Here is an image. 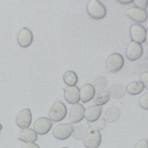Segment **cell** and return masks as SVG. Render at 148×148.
<instances>
[{"mask_svg":"<svg viewBox=\"0 0 148 148\" xmlns=\"http://www.w3.org/2000/svg\"><path fill=\"white\" fill-rule=\"evenodd\" d=\"M120 116V111L116 106H112L106 110L103 114V119L108 123L117 121Z\"/></svg>","mask_w":148,"mask_h":148,"instance_id":"obj_18","label":"cell"},{"mask_svg":"<svg viewBox=\"0 0 148 148\" xmlns=\"http://www.w3.org/2000/svg\"><path fill=\"white\" fill-rule=\"evenodd\" d=\"M88 133L87 127L83 124H79L73 128V137L76 140L84 139Z\"/></svg>","mask_w":148,"mask_h":148,"instance_id":"obj_20","label":"cell"},{"mask_svg":"<svg viewBox=\"0 0 148 148\" xmlns=\"http://www.w3.org/2000/svg\"><path fill=\"white\" fill-rule=\"evenodd\" d=\"M135 148H148V141L146 139H142L138 142Z\"/></svg>","mask_w":148,"mask_h":148,"instance_id":"obj_29","label":"cell"},{"mask_svg":"<svg viewBox=\"0 0 148 148\" xmlns=\"http://www.w3.org/2000/svg\"><path fill=\"white\" fill-rule=\"evenodd\" d=\"M107 85V80L103 76H99L93 81V87L95 91L98 92L102 91Z\"/></svg>","mask_w":148,"mask_h":148,"instance_id":"obj_24","label":"cell"},{"mask_svg":"<svg viewBox=\"0 0 148 148\" xmlns=\"http://www.w3.org/2000/svg\"><path fill=\"white\" fill-rule=\"evenodd\" d=\"M144 87V85L141 82H133L128 84L126 90L131 95H137L143 90Z\"/></svg>","mask_w":148,"mask_h":148,"instance_id":"obj_21","label":"cell"},{"mask_svg":"<svg viewBox=\"0 0 148 148\" xmlns=\"http://www.w3.org/2000/svg\"><path fill=\"white\" fill-rule=\"evenodd\" d=\"M73 126L71 124L64 123L57 125L53 130V136L58 140H65L72 134Z\"/></svg>","mask_w":148,"mask_h":148,"instance_id":"obj_4","label":"cell"},{"mask_svg":"<svg viewBox=\"0 0 148 148\" xmlns=\"http://www.w3.org/2000/svg\"><path fill=\"white\" fill-rule=\"evenodd\" d=\"M2 124L0 123V132H1V131L2 130Z\"/></svg>","mask_w":148,"mask_h":148,"instance_id":"obj_33","label":"cell"},{"mask_svg":"<svg viewBox=\"0 0 148 148\" xmlns=\"http://www.w3.org/2000/svg\"><path fill=\"white\" fill-rule=\"evenodd\" d=\"M61 148H69V147H61Z\"/></svg>","mask_w":148,"mask_h":148,"instance_id":"obj_34","label":"cell"},{"mask_svg":"<svg viewBox=\"0 0 148 148\" xmlns=\"http://www.w3.org/2000/svg\"><path fill=\"white\" fill-rule=\"evenodd\" d=\"M134 72L137 75L148 72V58L143 56L136 60L134 64Z\"/></svg>","mask_w":148,"mask_h":148,"instance_id":"obj_17","label":"cell"},{"mask_svg":"<svg viewBox=\"0 0 148 148\" xmlns=\"http://www.w3.org/2000/svg\"><path fill=\"white\" fill-rule=\"evenodd\" d=\"M101 142V135L99 132L91 131L87 134L83 140V144L86 148H97Z\"/></svg>","mask_w":148,"mask_h":148,"instance_id":"obj_13","label":"cell"},{"mask_svg":"<svg viewBox=\"0 0 148 148\" xmlns=\"http://www.w3.org/2000/svg\"><path fill=\"white\" fill-rule=\"evenodd\" d=\"M22 148H40L39 146L34 143H27L23 145Z\"/></svg>","mask_w":148,"mask_h":148,"instance_id":"obj_30","label":"cell"},{"mask_svg":"<svg viewBox=\"0 0 148 148\" xmlns=\"http://www.w3.org/2000/svg\"><path fill=\"white\" fill-rule=\"evenodd\" d=\"M64 98L71 104H75L80 100V90L76 86H68L64 90Z\"/></svg>","mask_w":148,"mask_h":148,"instance_id":"obj_12","label":"cell"},{"mask_svg":"<svg viewBox=\"0 0 148 148\" xmlns=\"http://www.w3.org/2000/svg\"><path fill=\"white\" fill-rule=\"evenodd\" d=\"M67 109L65 105L61 101H58L51 108L49 111V117L51 121L58 122L65 117Z\"/></svg>","mask_w":148,"mask_h":148,"instance_id":"obj_2","label":"cell"},{"mask_svg":"<svg viewBox=\"0 0 148 148\" xmlns=\"http://www.w3.org/2000/svg\"><path fill=\"white\" fill-rule=\"evenodd\" d=\"M32 121V114L29 108H25L18 112L16 118L17 126L21 129L28 128Z\"/></svg>","mask_w":148,"mask_h":148,"instance_id":"obj_5","label":"cell"},{"mask_svg":"<svg viewBox=\"0 0 148 148\" xmlns=\"http://www.w3.org/2000/svg\"><path fill=\"white\" fill-rule=\"evenodd\" d=\"M53 126L52 121L47 117H40L34 123V130L36 134L45 135L49 132Z\"/></svg>","mask_w":148,"mask_h":148,"instance_id":"obj_6","label":"cell"},{"mask_svg":"<svg viewBox=\"0 0 148 148\" xmlns=\"http://www.w3.org/2000/svg\"><path fill=\"white\" fill-rule=\"evenodd\" d=\"M146 29L143 26L135 24L130 27V35L132 41L138 43H142L145 41L146 39Z\"/></svg>","mask_w":148,"mask_h":148,"instance_id":"obj_7","label":"cell"},{"mask_svg":"<svg viewBox=\"0 0 148 148\" xmlns=\"http://www.w3.org/2000/svg\"><path fill=\"white\" fill-rule=\"evenodd\" d=\"M18 140L24 143H34L37 140L38 135L36 132L31 128H25L21 130L18 134Z\"/></svg>","mask_w":148,"mask_h":148,"instance_id":"obj_14","label":"cell"},{"mask_svg":"<svg viewBox=\"0 0 148 148\" xmlns=\"http://www.w3.org/2000/svg\"><path fill=\"white\" fill-rule=\"evenodd\" d=\"M95 93V90L92 85L84 84L80 90V99L83 103H86L94 98Z\"/></svg>","mask_w":148,"mask_h":148,"instance_id":"obj_16","label":"cell"},{"mask_svg":"<svg viewBox=\"0 0 148 148\" xmlns=\"http://www.w3.org/2000/svg\"><path fill=\"white\" fill-rule=\"evenodd\" d=\"M127 15L135 22L141 23L147 18V12L145 9H142L136 7H132L126 13Z\"/></svg>","mask_w":148,"mask_h":148,"instance_id":"obj_11","label":"cell"},{"mask_svg":"<svg viewBox=\"0 0 148 148\" xmlns=\"http://www.w3.org/2000/svg\"><path fill=\"white\" fill-rule=\"evenodd\" d=\"M133 2L136 8L142 9H145L148 5V0H134Z\"/></svg>","mask_w":148,"mask_h":148,"instance_id":"obj_27","label":"cell"},{"mask_svg":"<svg viewBox=\"0 0 148 148\" xmlns=\"http://www.w3.org/2000/svg\"><path fill=\"white\" fill-rule=\"evenodd\" d=\"M110 98V94L108 91H102L96 94L94 97V102L96 105L101 106L108 102Z\"/></svg>","mask_w":148,"mask_h":148,"instance_id":"obj_22","label":"cell"},{"mask_svg":"<svg viewBox=\"0 0 148 148\" xmlns=\"http://www.w3.org/2000/svg\"><path fill=\"white\" fill-rule=\"evenodd\" d=\"M141 82L143 84L144 87L148 90V72H145L141 75Z\"/></svg>","mask_w":148,"mask_h":148,"instance_id":"obj_28","label":"cell"},{"mask_svg":"<svg viewBox=\"0 0 148 148\" xmlns=\"http://www.w3.org/2000/svg\"><path fill=\"white\" fill-rule=\"evenodd\" d=\"M33 41V34L27 28L24 27L19 31L17 35L18 45L23 48L29 46Z\"/></svg>","mask_w":148,"mask_h":148,"instance_id":"obj_10","label":"cell"},{"mask_svg":"<svg viewBox=\"0 0 148 148\" xmlns=\"http://www.w3.org/2000/svg\"><path fill=\"white\" fill-rule=\"evenodd\" d=\"M85 109L84 106L79 103L73 104L70 110L69 119L71 123H77L80 122L84 117Z\"/></svg>","mask_w":148,"mask_h":148,"instance_id":"obj_9","label":"cell"},{"mask_svg":"<svg viewBox=\"0 0 148 148\" xmlns=\"http://www.w3.org/2000/svg\"><path fill=\"white\" fill-rule=\"evenodd\" d=\"M133 0H117V2L120 3H122V4H124V5H126V4H128V3H130L131 2H133Z\"/></svg>","mask_w":148,"mask_h":148,"instance_id":"obj_31","label":"cell"},{"mask_svg":"<svg viewBox=\"0 0 148 148\" xmlns=\"http://www.w3.org/2000/svg\"><path fill=\"white\" fill-rule=\"evenodd\" d=\"M146 42L148 44V29L146 31Z\"/></svg>","mask_w":148,"mask_h":148,"instance_id":"obj_32","label":"cell"},{"mask_svg":"<svg viewBox=\"0 0 148 148\" xmlns=\"http://www.w3.org/2000/svg\"><path fill=\"white\" fill-rule=\"evenodd\" d=\"M87 124L89 128L92 131L99 132L106 126V121L103 119H98V120L92 122L87 121Z\"/></svg>","mask_w":148,"mask_h":148,"instance_id":"obj_25","label":"cell"},{"mask_svg":"<svg viewBox=\"0 0 148 148\" xmlns=\"http://www.w3.org/2000/svg\"><path fill=\"white\" fill-rule=\"evenodd\" d=\"M126 88L121 83H117L112 85L108 89V92L113 98L119 99L121 98L125 94Z\"/></svg>","mask_w":148,"mask_h":148,"instance_id":"obj_19","label":"cell"},{"mask_svg":"<svg viewBox=\"0 0 148 148\" xmlns=\"http://www.w3.org/2000/svg\"><path fill=\"white\" fill-rule=\"evenodd\" d=\"M143 54L142 45L135 42L131 41L128 45L126 50V56L131 61H136L140 58Z\"/></svg>","mask_w":148,"mask_h":148,"instance_id":"obj_8","label":"cell"},{"mask_svg":"<svg viewBox=\"0 0 148 148\" xmlns=\"http://www.w3.org/2000/svg\"><path fill=\"white\" fill-rule=\"evenodd\" d=\"M124 65L123 57L119 53L112 54L108 58L106 62L107 69L110 72H116L120 70Z\"/></svg>","mask_w":148,"mask_h":148,"instance_id":"obj_3","label":"cell"},{"mask_svg":"<svg viewBox=\"0 0 148 148\" xmlns=\"http://www.w3.org/2000/svg\"><path fill=\"white\" fill-rule=\"evenodd\" d=\"M102 108L98 105H92L87 108L84 112V117L87 121L92 122L98 120L102 113Z\"/></svg>","mask_w":148,"mask_h":148,"instance_id":"obj_15","label":"cell"},{"mask_svg":"<svg viewBox=\"0 0 148 148\" xmlns=\"http://www.w3.org/2000/svg\"><path fill=\"white\" fill-rule=\"evenodd\" d=\"M147 55H148V52H147Z\"/></svg>","mask_w":148,"mask_h":148,"instance_id":"obj_35","label":"cell"},{"mask_svg":"<svg viewBox=\"0 0 148 148\" xmlns=\"http://www.w3.org/2000/svg\"><path fill=\"white\" fill-rule=\"evenodd\" d=\"M139 103L141 108L148 110V92L143 94L140 98Z\"/></svg>","mask_w":148,"mask_h":148,"instance_id":"obj_26","label":"cell"},{"mask_svg":"<svg viewBox=\"0 0 148 148\" xmlns=\"http://www.w3.org/2000/svg\"><path fill=\"white\" fill-rule=\"evenodd\" d=\"M63 80L67 85L75 86L77 82L78 78L75 72L72 71H67L63 75Z\"/></svg>","mask_w":148,"mask_h":148,"instance_id":"obj_23","label":"cell"},{"mask_svg":"<svg viewBox=\"0 0 148 148\" xmlns=\"http://www.w3.org/2000/svg\"><path fill=\"white\" fill-rule=\"evenodd\" d=\"M87 12L92 18L99 20L106 14V9L104 5L98 0H91L87 5Z\"/></svg>","mask_w":148,"mask_h":148,"instance_id":"obj_1","label":"cell"}]
</instances>
